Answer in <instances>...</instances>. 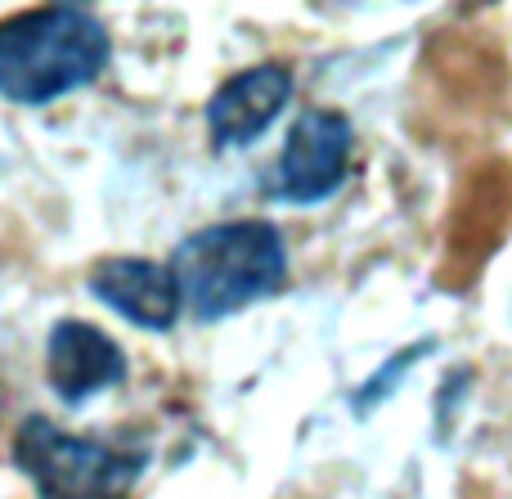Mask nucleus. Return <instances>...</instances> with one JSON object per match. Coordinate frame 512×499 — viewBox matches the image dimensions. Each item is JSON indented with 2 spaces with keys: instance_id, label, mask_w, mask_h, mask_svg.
Wrapping results in <instances>:
<instances>
[{
  "instance_id": "1",
  "label": "nucleus",
  "mask_w": 512,
  "mask_h": 499,
  "mask_svg": "<svg viewBox=\"0 0 512 499\" xmlns=\"http://www.w3.org/2000/svg\"><path fill=\"white\" fill-rule=\"evenodd\" d=\"M167 270L180 288V306L194 311V320L216 324L288 284V243L279 225L261 216L216 221L180 239Z\"/></svg>"
},
{
  "instance_id": "2",
  "label": "nucleus",
  "mask_w": 512,
  "mask_h": 499,
  "mask_svg": "<svg viewBox=\"0 0 512 499\" xmlns=\"http://www.w3.org/2000/svg\"><path fill=\"white\" fill-rule=\"evenodd\" d=\"M113 59L104 18L81 5H41L0 23V95L41 108L99 81Z\"/></svg>"
},
{
  "instance_id": "3",
  "label": "nucleus",
  "mask_w": 512,
  "mask_h": 499,
  "mask_svg": "<svg viewBox=\"0 0 512 499\" xmlns=\"http://www.w3.org/2000/svg\"><path fill=\"white\" fill-rule=\"evenodd\" d=\"M14 468L36 486V499H131L149 450L77 437L45 414H27L14 432Z\"/></svg>"
},
{
  "instance_id": "4",
  "label": "nucleus",
  "mask_w": 512,
  "mask_h": 499,
  "mask_svg": "<svg viewBox=\"0 0 512 499\" xmlns=\"http://www.w3.org/2000/svg\"><path fill=\"white\" fill-rule=\"evenodd\" d=\"M351 149H355L351 117L337 113V108H306L292 122L279 162L261 180V189L292 207L324 203V198H333L342 189L346 171H351Z\"/></svg>"
},
{
  "instance_id": "5",
  "label": "nucleus",
  "mask_w": 512,
  "mask_h": 499,
  "mask_svg": "<svg viewBox=\"0 0 512 499\" xmlns=\"http://www.w3.org/2000/svg\"><path fill=\"white\" fill-rule=\"evenodd\" d=\"M45 383L68 410H81L99 392L126 383V351L86 320H54L45 338Z\"/></svg>"
},
{
  "instance_id": "6",
  "label": "nucleus",
  "mask_w": 512,
  "mask_h": 499,
  "mask_svg": "<svg viewBox=\"0 0 512 499\" xmlns=\"http://www.w3.org/2000/svg\"><path fill=\"white\" fill-rule=\"evenodd\" d=\"M292 99V72L283 63H256L216 86L207 99V131L216 149H248L256 144Z\"/></svg>"
},
{
  "instance_id": "7",
  "label": "nucleus",
  "mask_w": 512,
  "mask_h": 499,
  "mask_svg": "<svg viewBox=\"0 0 512 499\" xmlns=\"http://www.w3.org/2000/svg\"><path fill=\"white\" fill-rule=\"evenodd\" d=\"M86 288L95 302H104L108 311H117L126 324H135L144 333H171L180 311H185L167 261L108 257L86 275Z\"/></svg>"
},
{
  "instance_id": "8",
  "label": "nucleus",
  "mask_w": 512,
  "mask_h": 499,
  "mask_svg": "<svg viewBox=\"0 0 512 499\" xmlns=\"http://www.w3.org/2000/svg\"><path fill=\"white\" fill-rule=\"evenodd\" d=\"M508 198V171H477L468 185L459 189L450 212V234H445V261H441V284L459 288L481 270L490 248H499L504 221H495V203Z\"/></svg>"
}]
</instances>
